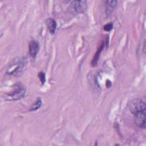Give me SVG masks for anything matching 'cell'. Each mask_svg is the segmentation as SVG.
<instances>
[{"instance_id": "1", "label": "cell", "mask_w": 146, "mask_h": 146, "mask_svg": "<svg viewBox=\"0 0 146 146\" xmlns=\"http://www.w3.org/2000/svg\"><path fill=\"white\" fill-rule=\"evenodd\" d=\"M26 93L25 87L21 84H16L14 86V90L5 95V99L8 101L17 100L22 98Z\"/></svg>"}, {"instance_id": "2", "label": "cell", "mask_w": 146, "mask_h": 146, "mask_svg": "<svg viewBox=\"0 0 146 146\" xmlns=\"http://www.w3.org/2000/svg\"><path fill=\"white\" fill-rule=\"evenodd\" d=\"M128 108L133 114L145 111V103L140 99H134L131 100L128 104Z\"/></svg>"}, {"instance_id": "3", "label": "cell", "mask_w": 146, "mask_h": 146, "mask_svg": "<svg viewBox=\"0 0 146 146\" xmlns=\"http://www.w3.org/2000/svg\"><path fill=\"white\" fill-rule=\"evenodd\" d=\"M25 68V63L20 62L14 64V65H11L10 67L8 68L7 72L9 74H11L15 76H19L22 74Z\"/></svg>"}, {"instance_id": "4", "label": "cell", "mask_w": 146, "mask_h": 146, "mask_svg": "<svg viewBox=\"0 0 146 146\" xmlns=\"http://www.w3.org/2000/svg\"><path fill=\"white\" fill-rule=\"evenodd\" d=\"M71 5L74 10L78 13H83L87 8V2L86 1H74Z\"/></svg>"}, {"instance_id": "5", "label": "cell", "mask_w": 146, "mask_h": 146, "mask_svg": "<svg viewBox=\"0 0 146 146\" xmlns=\"http://www.w3.org/2000/svg\"><path fill=\"white\" fill-rule=\"evenodd\" d=\"M134 121L135 124L141 128H145V111L135 114Z\"/></svg>"}, {"instance_id": "6", "label": "cell", "mask_w": 146, "mask_h": 146, "mask_svg": "<svg viewBox=\"0 0 146 146\" xmlns=\"http://www.w3.org/2000/svg\"><path fill=\"white\" fill-rule=\"evenodd\" d=\"M29 53L30 55L32 57L35 58L39 50V43L35 40H33L30 41L29 43Z\"/></svg>"}, {"instance_id": "7", "label": "cell", "mask_w": 146, "mask_h": 146, "mask_svg": "<svg viewBox=\"0 0 146 146\" xmlns=\"http://www.w3.org/2000/svg\"><path fill=\"white\" fill-rule=\"evenodd\" d=\"M47 28L51 34H54L56 29V23L55 21L52 18H48L46 21Z\"/></svg>"}, {"instance_id": "8", "label": "cell", "mask_w": 146, "mask_h": 146, "mask_svg": "<svg viewBox=\"0 0 146 146\" xmlns=\"http://www.w3.org/2000/svg\"><path fill=\"white\" fill-rule=\"evenodd\" d=\"M117 1H107L106 2V13L108 15H110L115 7L116 6Z\"/></svg>"}, {"instance_id": "9", "label": "cell", "mask_w": 146, "mask_h": 146, "mask_svg": "<svg viewBox=\"0 0 146 146\" xmlns=\"http://www.w3.org/2000/svg\"><path fill=\"white\" fill-rule=\"evenodd\" d=\"M104 46V43L103 42L102 43V44L100 45V46L99 47L96 52L95 53V54L94 55V57L93 60L92 61V66H95L96 65L97 62L98 61V59L99 58V55H100V52H102V50L103 49Z\"/></svg>"}, {"instance_id": "10", "label": "cell", "mask_w": 146, "mask_h": 146, "mask_svg": "<svg viewBox=\"0 0 146 146\" xmlns=\"http://www.w3.org/2000/svg\"><path fill=\"white\" fill-rule=\"evenodd\" d=\"M42 99L40 98H38L36 101L34 103V104L32 105V106L30 108V111H36L38 109H39L41 106H42Z\"/></svg>"}, {"instance_id": "11", "label": "cell", "mask_w": 146, "mask_h": 146, "mask_svg": "<svg viewBox=\"0 0 146 146\" xmlns=\"http://www.w3.org/2000/svg\"><path fill=\"white\" fill-rule=\"evenodd\" d=\"M38 76L39 78V79L40 80V82H42V84L44 83L45 81H46V78H45V74L43 72H40L38 74Z\"/></svg>"}, {"instance_id": "12", "label": "cell", "mask_w": 146, "mask_h": 146, "mask_svg": "<svg viewBox=\"0 0 146 146\" xmlns=\"http://www.w3.org/2000/svg\"><path fill=\"white\" fill-rule=\"evenodd\" d=\"M113 28V23L112 22L108 23L104 26V30L107 31H111Z\"/></svg>"}]
</instances>
